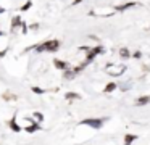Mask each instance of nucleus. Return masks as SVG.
Segmentation results:
<instances>
[{"instance_id":"1","label":"nucleus","mask_w":150,"mask_h":145,"mask_svg":"<svg viewBox=\"0 0 150 145\" xmlns=\"http://www.w3.org/2000/svg\"><path fill=\"white\" fill-rule=\"evenodd\" d=\"M33 50H36L37 53H44V52H50V53H55V52L60 50L62 47V42L57 40V39H52V40H45V42H39V44L33 45Z\"/></svg>"},{"instance_id":"2","label":"nucleus","mask_w":150,"mask_h":145,"mask_svg":"<svg viewBox=\"0 0 150 145\" xmlns=\"http://www.w3.org/2000/svg\"><path fill=\"white\" fill-rule=\"evenodd\" d=\"M103 122H105V119H98V118H87V119H82L81 124L89 126V127H92V129H100L102 126H103Z\"/></svg>"},{"instance_id":"3","label":"nucleus","mask_w":150,"mask_h":145,"mask_svg":"<svg viewBox=\"0 0 150 145\" xmlns=\"http://www.w3.org/2000/svg\"><path fill=\"white\" fill-rule=\"evenodd\" d=\"M102 52H103V47H102V45H97V47H94V48H89V50H87V58H86L84 63H86V64L91 63V61L94 60V58L97 57L98 53H102Z\"/></svg>"},{"instance_id":"4","label":"nucleus","mask_w":150,"mask_h":145,"mask_svg":"<svg viewBox=\"0 0 150 145\" xmlns=\"http://www.w3.org/2000/svg\"><path fill=\"white\" fill-rule=\"evenodd\" d=\"M7 126L10 127V131H11V132H16V134L23 131V127H21V126L16 122V113H15V115L11 116V119H8V121H7Z\"/></svg>"},{"instance_id":"5","label":"nucleus","mask_w":150,"mask_h":145,"mask_svg":"<svg viewBox=\"0 0 150 145\" xmlns=\"http://www.w3.org/2000/svg\"><path fill=\"white\" fill-rule=\"evenodd\" d=\"M21 23H23V19H21V16H13L11 18V32H16L18 28H21Z\"/></svg>"},{"instance_id":"6","label":"nucleus","mask_w":150,"mask_h":145,"mask_svg":"<svg viewBox=\"0 0 150 145\" xmlns=\"http://www.w3.org/2000/svg\"><path fill=\"white\" fill-rule=\"evenodd\" d=\"M37 131H42V126L37 124V122H33V124L24 127V132H28V134H34V132H37Z\"/></svg>"},{"instance_id":"7","label":"nucleus","mask_w":150,"mask_h":145,"mask_svg":"<svg viewBox=\"0 0 150 145\" xmlns=\"http://www.w3.org/2000/svg\"><path fill=\"white\" fill-rule=\"evenodd\" d=\"M53 66H55L57 69L65 71V69H68V68H69V64L66 63V61H63V60H58V58H55V60H53Z\"/></svg>"},{"instance_id":"8","label":"nucleus","mask_w":150,"mask_h":145,"mask_svg":"<svg viewBox=\"0 0 150 145\" xmlns=\"http://www.w3.org/2000/svg\"><path fill=\"white\" fill-rule=\"evenodd\" d=\"M65 98L66 100H79V98H81V95L76 93V92H66L65 93Z\"/></svg>"},{"instance_id":"9","label":"nucleus","mask_w":150,"mask_h":145,"mask_svg":"<svg viewBox=\"0 0 150 145\" xmlns=\"http://www.w3.org/2000/svg\"><path fill=\"white\" fill-rule=\"evenodd\" d=\"M2 98L7 100V102H11V100H16L18 95H15V93H11V92H5L4 95H2Z\"/></svg>"},{"instance_id":"10","label":"nucleus","mask_w":150,"mask_h":145,"mask_svg":"<svg viewBox=\"0 0 150 145\" xmlns=\"http://www.w3.org/2000/svg\"><path fill=\"white\" fill-rule=\"evenodd\" d=\"M74 76H76V74H74V71H73L71 68H68V69L63 71V77H65V79H73Z\"/></svg>"},{"instance_id":"11","label":"nucleus","mask_w":150,"mask_h":145,"mask_svg":"<svg viewBox=\"0 0 150 145\" xmlns=\"http://www.w3.org/2000/svg\"><path fill=\"white\" fill-rule=\"evenodd\" d=\"M137 139V135H134V134H127L126 137H124V145H131L134 140Z\"/></svg>"},{"instance_id":"12","label":"nucleus","mask_w":150,"mask_h":145,"mask_svg":"<svg viewBox=\"0 0 150 145\" xmlns=\"http://www.w3.org/2000/svg\"><path fill=\"white\" fill-rule=\"evenodd\" d=\"M33 118H34V121L39 122V124H40V122H44V115H42V113H39V111H34L33 113Z\"/></svg>"},{"instance_id":"13","label":"nucleus","mask_w":150,"mask_h":145,"mask_svg":"<svg viewBox=\"0 0 150 145\" xmlns=\"http://www.w3.org/2000/svg\"><path fill=\"white\" fill-rule=\"evenodd\" d=\"M115 89H116V84H115V82H110V84H107V86H105L103 92H105V93H108V92H113Z\"/></svg>"},{"instance_id":"14","label":"nucleus","mask_w":150,"mask_h":145,"mask_svg":"<svg viewBox=\"0 0 150 145\" xmlns=\"http://www.w3.org/2000/svg\"><path fill=\"white\" fill-rule=\"evenodd\" d=\"M150 102V97H140V98L139 100H137V105H139V106H142V105H147V103H149Z\"/></svg>"},{"instance_id":"15","label":"nucleus","mask_w":150,"mask_h":145,"mask_svg":"<svg viewBox=\"0 0 150 145\" xmlns=\"http://www.w3.org/2000/svg\"><path fill=\"white\" fill-rule=\"evenodd\" d=\"M31 90H33L34 93H37V95H44V93H45V90L40 89V87H37V86H33V87H31Z\"/></svg>"},{"instance_id":"16","label":"nucleus","mask_w":150,"mask_h":145,"mask_svg":"<svg viewBox=\"0 0 150 145\" xmlns=\"http://www.w3.org/2000/svg\"><path fill=\"white\" fill-rule=\"evenodd\" d=\"M134 5H137V3H124V5H121V6H116V10L118 11H123V10H126V8H131V6H134Z\"/></svg>"},{"instance_id":"17","label":"nucleus","mask_w":150,"mask_h":145,"mask_svg":"<svg viewBox=\"0 0 150 145\" xmlns=\"http://www.w3.org/2000/svg\"><path fill=\"white\" fill-rule=\"evenodd\" d=\"M120 55H121V58H129V50L123 47V48L120 50Z\"/></svg>"},{"instance_id":"18","label":"nucleus","mask_w":150,"mask_h":145,"mask_svg":"<svg viewBox=\"0 0 150 145\" xmlns=\"http://www.w3.org/2000/svg\"><path fill=\"white\" fill-rule=\"evenodd\" d=\"M31 6H33V2H31V0H28V2L24 3L23 6H21V11H28V10H29Z\"/></svg>"},{"instance_id":"19","label":"nucleus","mask_w":150,"mask_h":145,"mask_svg":"<svg viewBox=\"0 0 150 145\" xmlns=\"http://www.w3.org/2000/svg\"><path fill=\"white\" fill-rule=\"evenodd\" d=\"M21 29H23V31H21L23 34H28V26L24 24V23H21Z\"/></svg>"},{"instance_id":"20","label":"nucleus","mask_w":150,"mask_h":145,"mask_svg":"<svg viewBox=\"0 0 150 145\" xmlns=\"http://www.w3.org/2000/svg\"><path fill=\"white\" fill-rule=\"evenodd\" d=\"M7 52H8V48H7V47H5L4 50H0V58H4L5 55H7Z\"/></svg>"},{"instance_id":"21","label":"nucleus","mask_w":150,"mask_h":145,"mask_svg":"<svg viewBox=\"0 0 150 145\" xmlns=\"http://www.w3.org/2000/svg\"><path fill=\"white\" fill-rule=\"evenodd\" d=\"M81 2H84V0H74V2L71 3V5H73V6H76V5H79V3H81Z\"/></svg>"},{"instance_id":"22","label":"nucleus","mask_w":150,"mask_h":145,"mask_svg":"<svg viewBox=\"0 0 150 145\" xmlns=\"http://www.w3.org/2000/svg\"><path fill=\"white\" fill-rule=\"evenodd\" d=\"M134 58H140V52H136V53H134Z\"/></svg>"},{"instance_id":"23","label":"nucleus","mask_w":150,"mask_h":145,"mask_svg":"<svg viewBox=\"0 0 150 145\" xmlns=\"http://www.w3.org/2000/svg\"><path fill=\"white\" fill-rule=\"evenodd\" d=\"M2 13H5V8H4V6H0V15H2Z\"/></svg>"},{"instance_id":"24","label":"nucleus","mask_w":150,"mask_h":145,"mask_svg":"<svg viewBox=\"0 0 150 145\" xmlns=\"http://www.w3.org/2000/svg\"><path fill=\"white\" fill-rule=\"evenodd\" d=\"M2 35H4V32H2V31H0V37H2Z\"/></svg>"}]
</instances>
